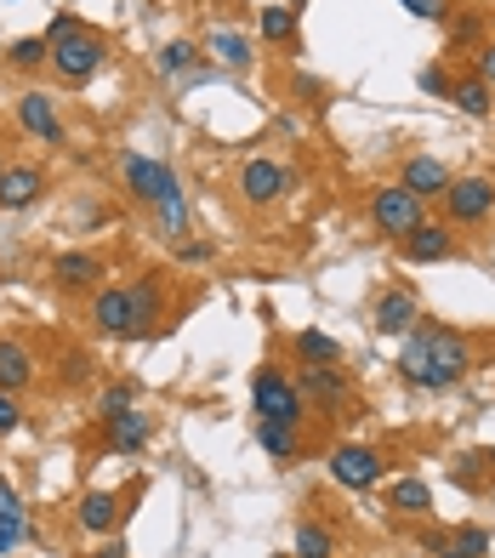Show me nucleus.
I'll use <instances>...</instances> for the list:
<instances>
[{"instance_id": "8", "label": "nucleus", "mask_w": 495, "mask_h": 558, "mask_svg": "<svg viewBox=\"0 0 495 558\" xmlns=\"http://www.w3.org/2000/svg\"><path fill=\"white\" fill-rule=\"evenodd\" d=\"M370 325L381 330V337H411V330L421 325V302H416L411 285H393V291H381Z\"/></svg>"}, {"instance_id": "30", "label": "nucleus", "mask_w": 495, "mask_h": 558, "mask_svg": "<svg viewBox=\"0 0 495 558\" xmlns=\"http://www.w3.org/2000/svg\"><path fill=\"white\" fill-rule=\"evenodd\" d=\"M24 535H29L24 507H17V502H6V507H0V553H12L17 542H24Z\"/></svg>"}, {"instance_id": "27", "label": "nucleus", "mask_w": 495, "mask_h": 558, "mask_svg": "<svg viewBox=\"0 0 495 558\" xmlns=\"http://www.w3.org/2000/svg\"><path fill=\"white\" fill-rule=\"evenodd\" d=\"M290 558H336V535L325 524H302L297 542H290Z\"/></svg>"}, {"instance_id": "13", "label": "nucleus", "mask_w": 495, "mask_h": 558, "mask_svg": "<svg viewBox=\"0 0 495 558\" xmlns=\"http://www.w3.org/2000/svg\"><path fill=\"white\" fill-rule=\"evenodd\" d=\"M17 120H24V131H29V138H40V143H63V120H57V108H52V98L47 92H40V86H35V92H24V98H17Z\"/></svg>"}, {"instance_id": "43", "label": "nucleus", "mask_w": 495, "mask_h": 558, "mask_svg": "<svg viewBox=\"0 0 495 558\" xmlns=\"http://www.w3.org/2000/svg\"><path fill=\"white\" fill-rule=\"evenodd\" d=\"M97 558H126V547H120V542H103V547H97Z\"/></svg>"}, {"instance_id": "7", "label": "nucleus", "mask_w": 495, "mask_h": 558, "mask_svg": "<svg viewBox=\"0 0 495 558\" xmlns=\"http://www.w3.org/2000/svg\"><path fill=\"white\" fill-rule=\"evenodd\" d=\"M444 211H450V222H484L495 211V183L490 177H456L444 189Z\"/></svg>"}, {"instance_id": "36", "label": "nucleus", "mask_w": 495, "mask_h": 558, "mask_svg": "<svg viewBox=\"0 0 495 558\" xmlns=\"http://www.w3.org/2000/svg\"><path fill=\"white\" fill-rule=\"evenodd\" d=\"M17 421H24V411H17V399H12V393H0V439L17 433Z\"/></svg>"}, {"instance_id": "38", "label": "nucleus", "mask_w": 495, "mask_h": 558, "mask_svg": "<svg viewBox=\"0 0 495 558\" xmlns=\"http://www.w3.org/2000/svg\"><path fill=\"white\" fill-rule=\"evenodd\" d=\"M404 12H416V17H444V0H399Z\"/></svg>"}, {"instance_id": "4", "label": "nucleus", "mask_w": 495, "mask_h": 558, "mask_svg": "<svg viewBox=\"0 0 495 558\" xmlns=\"http://www.w3.org/2000/svg\"><path fill=\"white\" fill-rule=\"evenodd\" d=\"M103 52H108V40L97 29H75L69 40H57V47H52V75L69 80V86H86L103 69Z\"/></svg>"}, {"instance_id": "10", "label": "nucleus", "mask_w": 495, "mask_h": 558, "mask_svg": "<svg viewBox=\"0 0 495 558\" xmlns=\"http://www.w3.org/2000/svg\"><path fill=\"white\" fill-rule=\"evenodd\" d=\"M154 433V421L143 411H120V416H103V444L108 456H138Z\"/></svg>"}, {"instance_id": "1", "label": "nucleus", "mask_w": 495, "mask_h": 558, "mask_svg": "<svg viewBox=\"0 0 495 558\" xmlns=\"http://www.w3.org/2000/svg\"><path fill=\"white\" fill-rule=\"evenodd\" d=\"M472 371V342L450 325H416L399 348V376L421 393H444Z\"/></svg>"}, {"instance_id": "3", "label": "nucleus", "mask_w": 495, "mask_h": 558, "mask_svg": "<svg viewBox=\"0 0 495 558\" xmlns=\"http://www.w3.org/2000/svg\"><path fill=\"white\" fill-rule=\"evenodd\" d=\"M370 222H376L381 234L404 239V234H416L421 222H427V199H416L404 183H381V189L370 194Z\"/></svg>"}, {"instance_id": "2", "label": "nucleus", "mask_w": 495, "mask_h": 558, "mask_svg": "<svg viewBox=\"0 0 495 558\" xmlns=\"http://www.w3.org/2000/svg\"><path fill=\"white\" fill-rule=\"evenodd\" d=\"M251 399H257L262 421H285V428H302V421H308V393L290 382L279 365H262L251 376Z\"/></svg>"}, {"instance_id": "22", "label": "nucleus", "mask_w": 495, "mask_h": 558, "mask_svg": "<svg viewBox=\"0 0 495 558\" xmlns=\"http://www.w3.org/2000/svg\"><path fill=\"white\" fill-rule=\"evenodd\" d=\"M206 52L222 63V69H234V75H245L257 63V47L245 40L239 29H211V40H206Z\"/></svg>"}, {"instance_id": "11", "label": "nucleus", "mask_w": 495, "mask_h": 558, "mask_svg": "<svg viewBox=\"0 0 495 558\" xmlns=\"http://www.w3.org/2000/svg\"><path fill=\"white\" fill-rule=\"evenodd\" d=\"M399 183L411 189L416 199H444V189L456 183V177H450V166L433 160V154H411V160H404V177H399Z\"/></svg>"}, {"instance_id": "31", "label": "nucleus", "mask_w": 495, "mask_h": 558, "mask_svg": "<svg viewBox=\"0 0 495 558\" xmlns=\"http://www.w3.org/2000/svg\"><path fill=\"white\" fill-rule=\"evenodd\" d=\"M120 411H138V388H131V382H115V388L97 399V421L103 416H120Z\"/></svg>"}, {"instance_id": "39", "label": "nucleus", "mask_w": 495, "mask_h": 558, "mask_svg": "<svg viewBox=\"0 0 495 558\" xmlns=\"http://www.w3.org/2000/svg\"><path fill=\"white\" fill-rule=\"evenodd\" d=\"M206 257H211V245H199V239L177 245V262H206Z\"/></svg>"}, {"instance_id": "35", "label": "nucleus", "mask_w": 495, "mask_h": 558, "mask_svg": "<svg viewBox=\"0 0 495 558\" xmlns=\"http://www.w3.org/2000/svg\"><path fill=\"white\" fill-rule=\"evenodd\" d=\"M75 29H80V17H75V12H57V17H52V29H47V47H57V40H69Z\"/></svg>"}, {"instance_id": "9", "label": "nucleus", "mask_w": 495, "mask_h": 558, "mask_svg": "<svg viewBox=\"0 0 495 558\" xmlns=\"http://www.w3.org/2000/svg\"><path fill=\"white\" fill-rule=\"evenodd\" d=\"M285 183H290V171L279 160H245V171H239L245 206H274V199L285 194Z\"/></svg>"}, {"instance_id": "37", "label": "nucleus", "mask_w": 495, "mask_h": 558, "mask_svg": "<svg viewBox=\"0 0 495 558\" xmlns=\"http://www.w3.org/2000/svg\"><path fill=\"white\" fill-rule=\"evenodd\" d=\"M421 92H427V98H450V80H444L439 69H421Z\"/></svg>"}, {"instance_id": "14", "label": "nucleus", "mask_w": 495, "mask_h": 558, "mask_svg": "<svg viewBox=\"0 0 495 558\" xmlns=\"http://www.w3.org/2000/svg\"><path fill=\"white\" fill-rule=\"evenodd\" d=\"M160 308H166V280L160 274H143L131 285V337H148L160 325Z\"/></svg>"}, {"instance_id": "32", "label": "nucleus", "mask_w": 495, "mask_h": 558, "mask_svg": "<svg viewBox=\"0 0 495 558\" xmlns=\"http://www.w3.org/2000/svg\"><path fill=\"white\" fill-rule=\"evenodd\" d=\"M450 542H456L467 558H484V553H490V530H484V524H461L456 535H450Z\"/></svg>"}, {"instance_id": "15", "label": "nucleus", "mask_w": 495, "mask_h": 558, "mask_svg": "<svg viewBox=\"0 0 495 558\" xmlns=\"http://www.w3.org/2000/svg\"><path fill=\"white\" fill-rule=\"evenodd\" d=\"M404 262H450L456 257V239H450L444 222H421L416 234H404Z\"/></svg>"}, {"instance_id": "23", "label": "nucleus", "mask_w": 495, "mask_h": 558, "mask_svg": "<svg viewBox=\"0 0 495 558\" xmlns=\"http://www.w3.org/2000/svg\"><path fill=\"white\" fill-rule=\"evenodd\" d=\"M297 360L302 365H342V342L336 337H325V330H297Z\"/></svg>"}, {"instance_id": "21", "label": "nucleus", "mask_w": 495, "mask_h": 558, "mask_svg": "<svg viewBox=\"0 0 495 558\" xmlns=\"http://www.w3.org/2000/svg\"><path fill=\"white\" fill-rule=\"evenodd\" d=\"M450 103H456L467 120H490L495 115V86L484 75H461L456 86H450Z\"/></svg>"}, {"instance_id": "19", "label": "nucleus", "mask_w": 495, "mask_h": 558, "mask_svg": "<svg viewBox=\"0 0 495 558\" xmlns=\"http://www.w3.org/2000/svg\"><path fill=\"white\" fill-rule=\"evenodd\" d=\"M35 382V353L17 337H0V393H24Z\"/></svg>"}, {"instance_id": "44", "label": "nucleus", "mask_w": 495, "mask_h": 558, "mask_svg": "<svg viewBox=\"0 0 495 558\" xmlns=\"http://www.w3.org/2000/svg\"><path fill=\"white\" fill-rule=\"evenodd\" d=\"M6 166H12V160H6V154H0V177H6Z\"/></svg>"}, {"instance_id": "18", "label": "nucleus", "mask_w": 495, "mask_h": 558, "mask_svg": "<svg viewBox=\"0 0 495 558\" xmlns=\"http://www.w3.org/2000/svg\"><path fill=\"white\" fill-rule=\"evenodd\" d=\"M126 496H108V490H86L80 496V507H75V519H80V530H92V535H108L120 519H126V507H120Z\"/></svg>"}, {"instance_id": "26", "label": "nucleus", "mask_w": 495, "mask_h": 558, "mask_svg": "<svg viewBox=\"0 0 495 558\" xmlns=\"http://www.w3.org/2000/svg\"><path fill=\"white\" fill-rule=\"evenodd\" d=\"M388 502H393V512H404V519H421V512H433V490H427L421 479H399Z\"/></svg>"}, {"instance_id": "29", "label": "nucleus", "mask_w": 495, "mask_h": 558, "mask_svg": "<svg viewBox=\"0 0 495 558\" xmlns=\"http://www.w3.org/2000/svg\"><path fill=\"white\" fill-rule=\"evenodd\" d=\"M199 63V47H188V40H171V47H160V57H154V69L160 75H188Z\"/></svg>"}, {"instance_id": "12", "label": "nucleus", "mask_w": 495, "mask_h": 558, "mask_svg": "<svg viewBox=\"0 0 495 558\" xmlns=\"http://www.w3.org/2000/svg\"><path fill=\"white\" fill-rule=\"evenodd\" d=\"M40 194H47V171L40 166H6V177H0V211H29Z\"/></svg>"}, {"instance_id": "33", "label": "nucleus", "mask_w": 495, "mask_h": 558, "mask_svg": "<svg viewBox=\"0 0 495 558\" xmlns=\"http://www.w3.org/2000/svg\"><path fill=\"white\" fill-rule=\"evenodd\" d=\"M154 211H160V229L177 239V234H188V206H183V199H166V206H154Z\"/></svg>"}, {"instance_id": "40", "label": "nucleus", "mask_w": 495, "mask_h": 558, "mask_svg": "<svg viewBox=\"0 0 495 558\" xmlns=\"http://www.w3.org/2000/svg\"><path fill=\"white\" fill-rule=\"evenodd\" d=\"M472 75H484L495 86V47H479V69H472Z\"/></svg>"}, {"instance_id": "34", "label": "nucleus", "mask_w": 495, "mask_h": 558, "mask_svg": "<svg viewBox=\"0 0 495 558\" xmlns=\"http://www.w3.org/2000/svg\"><path fill=\"white\" fill-rule=\"evenodd\" d=\"M86 376H92V360H86V353H63V382H86Z\"/></svg>"}, {"instance_id": "28", "label": "nucleus", "mask_w": 495, "mask_h": 558, "mask_svg": "<svg viewBox=\"0 0 495 558\" xmlns=\"http://www.w3.org/2000/svg\"><path fill=\"white\" fill-rule=\"evenodd\" d=\"M6 63H12V69H40V63H52L47 35H24V40H12V47H6Z\"/></svg>"}, {"instance_id": "6", "label": "nucleus", "mask_w": 495, "mask_h": 558, "mask_svg": "<svg viewBox=\"0 0 495 558\" xmlns=\"http://www.w3.org/2000/svg\"><path fill=\"white\" fill-rule=\"evenodd\" d=\"M381 473H388V462H381L376 444H336L330 451V479L348 490H370L381 484Z\"/></svg>"}, {"instance_id": "25", "label": "nucleus", "mask_w": 495, "mask_h": 558, "mask_svg": "<svg viewBox=\"0 0 495 558\" xmlns=\"http://www.w3.org/2000/svg\"><path fill=\"white\" fill-rule=\"evenodd\" d=\"M257 444L268 451V462H297V428L285 421H257Z\"/></svg>"}, {"instance_id": "45", "label": "nucleus", "mask_w": 495, "mask_h": 558, "mask_svg": "<svg viewBox=\"0 0 495 558\" xmlns=\"http://www.w3.org/2000/svg\"><path fill=\"white\" fill-rule=\"evenodd\" d=\"M290 7H297V12H302V7H308V0H290Z\"/></svg>"}, {"instance_id": "20", "label": "nucleus", "mask_w": 495, "mask_h": 558, "mask_svg": "<svg viewBox=\"0 0 495 558\" xmlns=\"http://www.w3.org/2000/svg\"><path fill=\"white\" fill-rule=\"evenodd\" d=\"M103 280V262L92 251H63L52 262V285H63V291H86V285Z\"/></svg>"}, {"instance_id": "5", "label": "nucleus", "mask_w": 495, "mask_h": 558, "mask_svg": "<svg viewBox=\"0 0 495 558\" xmlns=\"http://www.w3.org/2000/svg\"><path fill=\"white\" fill-rule=\"evenodd\" d=\"M120 177L126 189L143 199V206H166V199H183V183H177V171L166 160H148V154H126L120 160Z\"/></svg>"}, {"instance_id": "41", "label": "nucleus", "mask_w": 495, "mask_h": 558, "mask_svg": "<svg viewBox=\"0 0 495 558\" xmlns=\"http://www.w3.org/2000/svg\"><path fill=\"white\" fill-rule=\"evenodd\" d=\"M472 35H479V24H472V17H461V24L450 29V40H472Z\"/></svg>"}, {"instance_id": "42", "label": "nucleus", "mask_w": 495, "mask_h": 558, "mask_svg": "<svg viewBox=\"0 0 495 558\" xmlns=\"http://www.w3.org/2000/svg\"><path fill=\"white\" fill-rule=\"evenodd\" d=\"M433 558H467V553H461V547H456V542H450V535H444V547H439Z\"/></svg>"}, {"instance_id": "17", "label": "nucleus", "mask_w": 495, "mask_h": 558, "mask_svg": "<svg viewBox=\"0 0 495 558\" xmlns=\"http://www.w3.org/2000/svg\"><path fill=\"white\" fill-rule=\"evenodd\" d=\"M313 405H348V393H353V382L336 365H302V382H297Z\"/></svg>"}, {"instance_id": "16", "label": "nucleus", "mask_w": 495, "mask_h": 558, "mask_svg": "<svg viewBox=\"0 0 495 558\" xmlns=\"http://www.w3.org/2000/svg\"><path fill=\"white\" fill-rule=\"evenodd\" d=\"M92 325L103 330V337H131V291H120V285L97 291L92 297Z\"/></svg>"}, {"instance_id": "24", "label": "nucleus", "mask_w": 495, "mask_h": 558, "mask_svg": "<svg viewBox=\"0 0 495 558\" xmlns=\"http://www.w3.org/2000/svg\"><path fill=\"white\" fill-rule=\"evenodd\" d=\"M257 29H262V40L268 47H290L297 40V7H262V17H257Z\"/></svg>"}]
</instances>
